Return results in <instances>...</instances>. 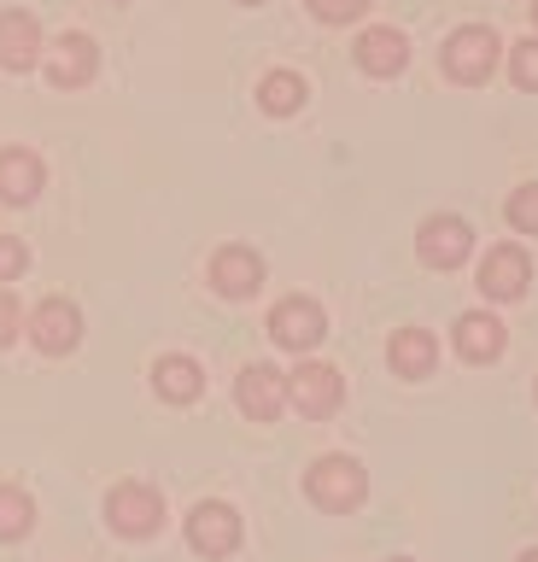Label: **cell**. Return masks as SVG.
Here are the masks:
<instances>
[{
    "label": "cell",
    "mask_w": 538,
    "mask_h": 562,
    "mask_svg": "<svg viewBox=\"0 0 538 562\" xmlns=\"http://www.w3.org/2000/svg\"><path fill=\"white\" fill-rule=\"evenodd\" d=\"M19 328H24V311H19V299H12L7 288H0V346H12V340H19Z\"/></svg>",
    "instance_id": "cell-24"
},
{
    "label": "cell",
    "mask_w": 538,
    "mask_h": 562,
    "mask_svg": "<svg viewBox=\"0 0 538 562\" xmlns=\"http://www.w3.org/2000/svg\"><path fill=\"white\" fill-rule=\"evenodd\" d=\"M363 492H369V474H363L352 457H322L305 474V498L317 509H357Z\"/></svg>",
    "instance_id": "cell-1"
},
{
    "label": "cell",
    "mask_w": 538,
    "mask_h": 562,
    "mask_svg": "<svg viewBox=\"0 0 538 562\" xmlns=\"http://www.w3.org/2000/svg\"><path fill=\"white\" fill-rule=\"evenodd\" d=\"M234 393H240V411H247L252 422H275V416H282V404H287V381L275 375L270 363H247Z\"/></svg>",
    "instance_id": "cell-11"
},
{
    "label": "cell",
    "mask_w": 538,
    "mask_h": 562,
    "mask_svg": "<svg viewBox=\"0 0 538 562\" xmlns=\"http://www.w3.org/2000/svg\"><path fill=\"white\" fill-rule=\"evenodd\" d=\"M240 7H264V0H240Z\"/></svg>",
    "instance_id": "cell-26"
},
{
    "label": "cell",
    "mask_w": 538,
    "mask_h": 562,
    "mask_svg": "<svg viewBox=\"0 0 538 562\" xmlns=\"http://www.w3.org/2000/svg\"><path fill=\"white\" fill-rule=\"evenodd\" d=\"M257 281H264V263H257L252 246H222V252L211 258V288L222 299H252Z\"/></svg>",
    "instance_id": "cell-12"
},
{
    "label": "cell",
    "mask_w": 538,
    "mask_h": 562,
    "mask_svg": "<svg viewBox=\"0 0 538 562\" xmlns=\"http://www.w3.org/2000/svg\"><path fill=\"white\" fill-rule=\"evenodd\" d=\"M510 77L520 88H538V42H515L510 47Z\"/></svg>",
    "instance_id": "cell-22"
},
{
    "label": "cell",
    "mask_w": 538,
    "mask_h": 562,
    "mask_svg": "<svg viewBox=\"0 0 538 562\" xmlns=\"http://www.w3.org/2000/svg\"><path fill=\"white\" fill-rule=\"evenodd\" d=\"M533 18H538V0H533Z\"/></svg>",
    "instance_id": "cell-29"
},
{
    "label": "cell",
    "mask_w": 538,
    "mask_h": 562,
    "mask_svg": "<svg viewBox=\"0 0 538 562\" xmlns=\"http://www.w3.org/2000/svg\"><path fill=\"white\" fill-rule=\"evenodd\" d=\"M497 35L485 30V24H468V30H457L445 42V77H457V82H485L497 70Z\"/></svg>",
    "instance_id": "cell-3"
},
{
    "label": "cell",
    "mask_w": 538,
    "mask_h": 562,
    "mask_svg": "<svg viewBox=\"0 0 538 562\" xmlns=\"http://www.w3.org/2000/svg\"><path fill=\"white\" fill-rule=\"evenodd\" d=\"M30 340H36V351H47V358H65L77 340H82V316L71 299H42L36 316H30Z\"/></svg>",
    "instance_id": "cell-6"
},
{
    "label": "cell",
    "mask_w": 538,
    "mask_h": 562,
    "mask_svg": "<svg viewBox=\"0 0 538 562\" xmlns=\"http://www.w3.org/2000/svg\"><path fill=\"white\" fill-rule=\"evenodd\" d=\"M450 340H457V351L468 363H492L503 351V323H497V316H485V311H468Z\"/></svg>",
    "instance_id": "cell-17"
},
{
    "label": "cell",
    "mask_w": 538,
    "mask_h": 562,
    "mask_svg": "<svg viewBox=\"0 0 538 562\" xmlns=\"http://www.w3.org/2000/svg\"><path fill=\"white\" fill-rule=\"evenodd\" d=\"M392 562H410V557H392Z\"/></svg>",
    "instance_id": "cell-28"
},
{
    "label": "cell",
    "mask_w": 538,
    "mask_h": 562,
    "mask_svg": "<svg viewBox=\"0 0 538 562\" xmlns=\"http://www.w3.org/2000/svg\"><path fill=\"white\" fill-rule=\"evenodd\" d=\"M0 65L7 70L42 65V24L30 12H0Z\"/></svg>",
    "instance_id": "cell-14"
},
{
    "label": "cell",
    "mask_w": 538,
    "mask_h": 562,
    "mask_svg": "<svg viewBox=\"0 0 538 562\" xmlns=\"http://www.w3.org/2000/svg\"><path fill=\"white\" fill-rule=\"evenodd\" d=\"M287 398L299 404L305 416H334L340 411V398H345V381H340V369H328V363H299L287 375Z\"/></svg>",
    "instance_id": "cell-5"
},
{
    "label": "cell",
    "mask_w": 538,
    "mask_h": 562,
    "mask_svg": "<svg viewBox=\"0 0 538 562\" xmlns=\"http://www.w3.org/2000/svg\"><path fill=\"white\" fill-rule=\"evenodd\" d=\"M187 544H194L199 557H229L240 544V516L229 504H199L194 516H187Z\"/></svg>",
    "instance_id": "cell-8"
},
{
    "label": "cell",
    "mask_w": 538,
    "mask_h": 562,
    "mask_svg": "<svg viewBox=\"0 0 538 562\" xmlns=\"http://www.w3.org/2000/svg\"><path fill=\"white\" fill-rule=\"evenodd\" d=\"M106 521L124 539H152L164 527V498L141 481H124V486H112V498H106Z\"/></svg>",
    "instance_id": "cell-2"
},
{
    "label": "cell",
    "mask_w": 538,
    "mask_h": 562,
    "mask_svg": "<svg viewBox=\"0 0 538 562\" xmlns=\"http://www.w3.org/2000/svg\"><path fill=\"white\" fill-rule=\"evenodd\" d=\"M363 7H369V0H310V12H317L322 24H352V18H363Z\"/></svg>",
    "instance_id": "cell-23"
},
{
    "label": "cell",
    "mask_w": 538,
    "mask_h": 562,
    "mask_svg": "<svg viewBox=\"0 0 538 562\" xmlns=\"http://www.w3.org/2000/svg\"><path fill=\"white\" fill-rule=\"evenodd\" d=\"M328 334V316L317 299H282V305L270 311V340L287 346V351H310Z\"/></svg>",
    "instance_id": "cell-4"
},
{
    "label": "cell",
    "mask_w": 538,
    "mask_h": 562,
    "mask_svg": "<svg viewBox=\"0 0 538 562\" xmlns=\"http://www.w3.org/2000/svg\"><path fill=\"white\" fill-rule=\"evenodd\" d=\"M42 193V158L24 153V147H7L0 153V200L7 205H30Z\"/></svg>",
    "instance_id": "cell-15"
},
{
    "label": "cell",
    "mask_w": 538,
    "mask_h": 562,
    "mask_svg": "<svg viewBox=\"0 0 538 562\" xmlns=\"http://www.w3.org/2000/svg\"><path fill=\"white\" fill-rule=\"evenodd\" d=\"M510 223L520 228V235H538V182L510 193Z\"/></svg>",
    "instance_id": "cell-21"
},
{
    "label": "cell",
    "mask_w": 538,
    "mask_h": 562,
    "mask_svg": "<svg viewBox=\"0 0 538 562\" xmlns=\"http://www.w3.org/2000/svg\"><path fill=\"white\" fill-rule=\"evenodd\" d=\"M257 105H264L270 117H293L305 105V77L299 70H270V77L257 82Z\"/></svg>",
    "instance_id": "cell-19"
},
{
    "label": "cell",
    "mask_w": 538,
    "mask_h": 562,
    "mask_svg": "<svg viewBox=\"0 0 538 562\" xmlns=\"http://www.w3.org/2000/svg\"><path fill=\"white\" fill-rule=\"evenodd\" d=\"M30 263V252H24V240H12V235H0V281H12Z\"/></svg>",
    "instance_id": "cell-25"
},
{
    "label": "cell",
    "mask_w": 538,
    "mask_h": 562,
    "mask_svg": "<svg viewBox=\"0 0 538 562\" xmlns=\"http://www.w3.org/2000/svg\"><path fill=\"white\" fill-rule=\"evenodd\" d=\"M357 65L369 70V77H398V70L410 65V42H404V30H392V24L363 30V35H357Z\"/></svg>",
    "instance_id": "cell-13"
},
{
    "label": "cell",
    "mask_w": 538,
    "mask_h": 562,
    "mask_svg": "<svg viewBox=\"0 0 538 562\" xmlns=\"http://www.w3.org/2000/svg\"><path fill=\"white\" fill-rule=\"evenodd\" d=\"M527 281H533V263L520 246H492V252H485V263H480V293L485 299H520Z\"/></svg>",
    "instance_id": "cell-10"
},
{
    "label": "cell",
    "mask_w": 538,
    "mask_h": 562,
    "mask_svg": "<svg viewBox=\"0 0 538 562\" xmlns=\"http://www.w3.org/2000/svg\"><path fill=\"white\" fill-rule=\"evenodd\" d=\"M36 527V504L19 486H0V539H24Z\"/></svg>",
    "instance_id": "cell-20"
},
{
    "label": "cell",
    "mask_w": 538,
    "mask_h": 562,
    "mask_svg": "<svg viewBox=\"0 0 538 562\" xmlns=\"http://www.w3.org/2000/svg\"><path fill=\"white\" fill-rule=\"evenodd\" d=\"M100 70V47L89 42V35H59L54 47H47V82L54 88H82Z\"/></svg>",
    "instance_id": "cell-9"
},
{
    "label": "cell",
    "mask_w": 538,
    "mask_h": 562,
    "mask_svg": "<svg viewBox=\"0 0 538 562\" xmlns=\"http://www.w3.org/2000/svg\"><path fill=\"white\" fill-rule=\"evenodd\" d=\"M387 363L398 375H427L433 369V334L427 328H398L392 346H387Z\"/></svg>",
    "instance_id": "cell-18"
},
{
    "label": "cell",
    "mask_w": 538,
    "mask_h": 562,
    "mask_svg": "<svg viewBox=\"0 0 538 562\" xmlns=\"http://www.w3.org/2000/svg\"><path fill=\"white\" fill-rule=\"evenodd\" d=\"M520 562H538V551H527V557H520Z\"/></svg>",
    "instance_id": "cell-27"
},
{
    "label": "cell",
    "mask_w": 538,
    "mask_h": 562,
    "mask_svg": "<svg viewBox=\"0 0 538 562\" xmlns=\"http://www.w3.org/2000/svg\"><path fill=\"white\" fill-rule=\"evenodd\" d=\"M152 386H159V398H170V404H194L199 393H205V369L194 363V358H159L152 363Z\"/></svg>",
    "instance_id": "cell-16"
},
{
    "label": "cell",
    "mask_w": 538,
    "mask_h": 562,
    "mask_svg": "<svg viewBox=\"0 0 538 562\" xmlns=\"http://www.w3.org/2000/svg\"><path fill=\"white\" fill-rule=\"evenodd\" d=\"M415 246H422V258L433 263V270H457V263L474 252V228H468L462 217H427Z\"/></svg>",
    "instance_id": "cell-7"
}]
</instances>
